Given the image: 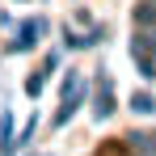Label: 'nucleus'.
<instances>
[{
  "instance_id": "f257e3e1",
  "label": "nucleus",
  "mask_w": 156,
  "mask_h": 156,
  "mask_svg": "<svg viewBox=\"0 0 156 156\" xmlns=\"http://www.w3.org/2000/svg\"><path fill=\"white\" fill-rule=\"evenodd\" d=\"M84 97H89V80L80 76V72H72V76H68V84H63V110L55 114V127H63V122L80 110V105H84Z\"/></svg>"
},
{
  "instance_id": "f03ea898",
  "label": "nucleus",
  "mask_w": 156,
  "mask_h": 156,
  "mask_svg": "<svg viewBox=\"0 0 156 156\" xmlns=\"http://www.w3.org/2000/svg\"><path fill=\"white\" fill-rule=\"evenodd\" d=\"M42 34H47V21H42V17H38V21H26V26L17 30V38H13L4 51H9V55H26V51L38 47V38H42Z\"/></svg>"
},
{
  "instance_id": "7ed1b4c3",
  "label": "nucleus",
  "mask_w": 156,
  "mask_h": 156,
  "mask_svg": "<svg viewBox=\"0 0 156 156\" xmlns=\"http://www.w3.org/2000/svg\"><path fill=\"white\" fill-rule=\"evenodd\" d=\"M55 63H59V59H55V55H47V63H42V72H34V76H26V93H30V97H38V93L47 89V80H51Z\"/></svg>"
},
{
  "instance_id": "20e7f679",
  "label": "nucleus",
  "mask_w": 156,
  "mask_h": 156,
  "mask_svg": "<svg viewBox=\"0 0 156 156\" xmlns=\"http://www.w3.org/2000/svg\"><path fill=\"white\" fill-rule=\"evenodd\" d=\"M114 110H118V101H114V84L105 80L101 89H97V105H93V114H97V122H105Z\"/></svg>"
},
{
  "instance_id": "39448f33",
  "label": "nucleus",
  "mask_w": 156,
  "mask_h": 156,
  "mask_svg": "<svg viewBox=\"0 0 156 156\" xmlns=\"http://www.w3.org/2000/svg\"><path fill=\"white\" fill-rule=\"evenodd\" d=\"M122 144H127L131 156H156V135H122Z\"/></svg>"
},
{
  "instance_id": "423d86ee",
  "label": "nucleus",
  "mask_w": 156,
  "mask_h": 156,
  "mask_svg": "<svg viewBox=\"0 0 156 156\" xmlns=\"http://www.w3.org/2000/svg\"><path fill=\"white\" fill-rule=\"evenodd\" d=\"M135 30H156V0H139L135 4Z\"/></svg>"
},
{
  "instance_id": "0eeeda50",
  "label": "nucleus",
  "mask_w": 156,
  "mask_h": 156,
  "mask_svg": "<svg viewBox=\"0 0 156 156\" xmlns=\"http://www.w3.org/2000/svg\"><path fill=\"white\" fill-rule=\"evenodd\" d=\"M131 110H135L139 118H152V114H156V97H152V93H139V89H135V97H131Z\"/></svg>"
},
{
  "instance_id": "6e6552de",
  "label": "nucleus",
  "mask_w": 156,
  "mask_h": 156,
  "mask_svg": "<svg viewBox=\"0 0 156 156\" xmlns=\"http://www.w3.org/2000/svg\"><path fill=\"white\" fill-rule=\"evenodd\" d=\"M34 131H38V118H30L26 127H21V135H13V148H26L30 139H34ZM13 148H9V152H13Z\"/></svg>"
},
{
  "instance_id": "1a4fd4ad",
  "label": "nucleus",
  "mask_w": 156,
  "mask_h": 156,
  "mask_svg": "<svg viewBox=\"0 0 156 156\" xmlns=\"http://www.w3.org/2000/svg\"><path fill=\"white\" fill-rule=\"evenodd\" d=\"M0 139H4V152L13 148V114L4 110V118H0Z\"/></svg>"
}]
</instances>
